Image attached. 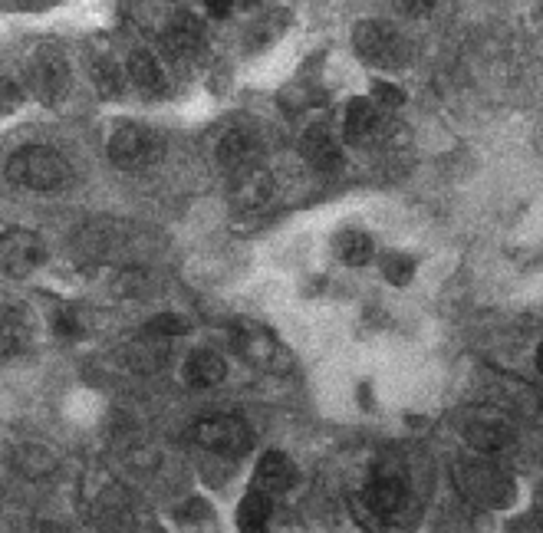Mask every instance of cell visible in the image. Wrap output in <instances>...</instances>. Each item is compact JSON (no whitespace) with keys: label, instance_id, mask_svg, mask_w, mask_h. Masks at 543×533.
Instances as JSON below:
<instances>
[{"label":"cell","instance_id":"6da1fadb","mask_svg":"<svg viewBox=\"0 0 543 533\" xmlns=\"http://www.w3.org/2000/svg\"><path fill=\"white\" fill-rule=\"evenodd\" d=\"M7 178L30 191H56L70 181V165L47 145H30L7 162Z\"/></svg>","mask_w":543,"mask_h":533},{"label":"cell","instance_id":"7a4b0ae2","mask_svg":"<svg viewBox=\"0 0 543 533\" xmlns=\"http://www.w3.org/2000/svg\"><path fill=\"white\" fill-rule=\"evenodd\" d=\"M234 346L251 366L264 372H284L290 369V353L284 343L260 323H237L234 326Z\"/></svg>","mask_w":543,"mask_h":533},{"label":"cell","instance_id":"3957f363","mask_svg":"<svg viewBox=\"0 0 543 533\" xmlns=\"http://www.w3.org/2000/svg\"><path fill=\"white\" fill-rule=\"evenodd\" d=\"M158 155H162V139L145 126H132L129 122V126H119L109 135V158L119 168H126V172L158 162Z\"/></svg>","mask_w":543,"mask_h":533},{"label":"cell","instance_id":"277c9868","mask_svg":"<svg viewBox=\"0 0 543 533\" xmlns=\"http://www.w3.org/2000/svg\"><path fill=\"white\" fill-rule=\"evenodd\" d=\"M191 438L198 441L201 448L218 451V455H244L251 448V428H247L241 418L234 415H208L195 422L191 428Z\"/></svg>","mask_w":543,"mask_h":533},{"label":"cell","instance_id":"5b68a950","mask_svg":"<svg viewBox=\"0 0 543 533\" xmlns=\"http://www.w3.org/2000/svg\"><path fill=\"white\" fill-rule=\"evenodd\" d=\"M409 501V484L399 468H379L362 491V504L376 520H395Z\"/></svg>","mask_w":543,"mask_h":533},{"label":"cell","instance_id":"8992f818","mask_svg":"<svg viewBox=\"0 0 543 533\" xmlns=\"http://www.w3.org/2000/svg\"><path fill=\"white\" fill-rule=\"evenodd\" d=\"M356 47L376 66H399L405 56L399 33H395L389 24H376V20H369V24H362L356 30Z\"/></svg>","mask_w":543,"mask_h":533},{"label":"cell","instance_id":"52a82bcc","mask_svg":"<svg viewBox=\"0 0 543 533\" xmlns=\"http://www.w3.org/2000/svg\"><path fill=\"white\" fill-rule=\"evenodd\" d=\"M43 260H47V247H43V241L37 234L20 231V228L4 234V270L10 277L33 274Z\"/></svg>","mask_w":543,"mask_h":533},{"label":"cell","instance_id":"ba28073f","mask_svg":"<svg viewBox=\"0 0 543 533\" xmlns=\"http://www.w3.org/2000/svg\"><path fill=\"white\" fill-rule=\"evenodd\" d=\"M274 198V178H270L264 168H244L231 178V201L241 211H257Z\"/></svg>","mask_w":543,"mask_h":533},{"label":"cell","instance_id":"9c48e42d","mask_svg":"<svg viewBox=\"0 0 543 533\" xmlns=\"http://www.w3.org/2000/svg\"><path fill=\"white\" fill-rule=\"evenodd\" d=\"M297 481V468L293 461L284 455V451H267L264 458L257 461V471H254V491L260 494H284Z\"/></svg>","mask_w":543,"mask_h":533},{"label":"cell","instance_id":"30bf717a","mask_svg":"<svg viewBox=\"0 0 543 533\" xmlns=\"http://www.w3.org/2000/svg\"><path fill=\"white\" fill-rule=\"evenodd\" d=\"M218 162L231 172H244V168L257 165V139L244 129H231L228 135H221L218 142Z\"/></svg>","mask_w":543,"mask_h":533},{"label":"cell","instance_id":"8fae6325","mask_svg":"<svg viewBox=\"0 0 543 533\" xmlns=\"http://www.w3.org/2000/svg\"><path fill=\"white\" fill-rule=\"evenodd\" d=\"M300 152H303V158H307L313 168H320V172H330V168H336L339 162H343L339 142L333 139L326 126L307 129V135H303V142H300Z\"/></svg>","mask_w":543,"mask_h":533},{"label":"cell","instance_id":"7c38bea8","mask_svg":"<svg viewBox=\"0 0 543 533\" xmlns=\"http://www.w3.org/2000/svg\"><path fill=\"white\" fill-rule=\"evenodd\" d=\"M468 441L478 451H501L511 445V425L504 422V418H497V415H478V418H471L468 422Z\"/></svg>","mask_w":543,"mask_h":533},{"label":"cell","instance_id":"4fadbf2b","mask_svg":"<svg viewBox=\"0 0 543 533\" xmlns=\"http://www.w3.org/2000/svg\"><path fill=\"white\" fill-rule=\"evenodd\" d=\"M224 359L218 353H211V349H198V353H191L188 362H185V382L191 389H211V385H218L224 379Z\"/></svg>","mask_w":543,"mask_h":533},{"label":"cell","instance_id":"5bb4252c","mask_svg":"<svg viewBox=\"0 0 543 533\" xmlns=\"http://www.w3.org/2000/svg\"><path fill=\"white\" fill-rule=\"evenodd\" d=\"M270 517H274V501H270V494L251 491L241 504H237V527H241V533H264Z\"/></svg>","mask_w":543,"mask_h":533},{"label":"cell","instance_id":"9a60e30c","mask_svg":"<svg viewBox=\"0 0 543 533\" xmlns=\"http://www.w3.org/2000/svg\"><path fill=\"white\" fill-rule=\"evenodd\" d=\"M379 129V109L369 99H353L346 106V135L353 142L372 139V132Z\"/></svg>","mask_w":543,"mask_h":533},{"label":"cell","instance_id":"2e32d148","mask_svg":"<svg viewBox=\"0 0 543 533\" xmlns=\"http://www.w3.org/2000/svg\"><path fill=\"white\" fill-rule=\"evenodd\" d=\"M372 251H376V244H372L369 234L362 231H343L336 237V257L343 260L349 267H362L372 260Z\"/></svg>","mask_w":543,"mask_h":533},{"label":"cell","instance_id":"e0dca14e","mask_svg":"<svg viewBox=\"0 0 543 533\" xmlns=\"http://www.w3.org/2000/svg\"><path fill=\"white\" fill-rule=\"evenodd\" d=\"M201 37H205V30H201L198 20L181 17V20H175L172 27H168L165 43H168V50H175V53H181V56H188V53H195V50L201 47Z\"/></svg>","mask_w":543,"mask_h":533},{"label":"cell","instance_id":"ac0fdd59","mask_svg":"<svg viewBox=\"0 0 543 533\" xmlns=\"http://www.w3.org/2000/svg\"><path fill=\"white\" fill-rule=\"evenodd\" d=\"M129 76L139 89H158V86H162V70H158L155 56L145 53V50L129 56Z\"/></svg>","mask_w":543,"mask_h":533},{"label":"cell","instance_id":"d6986e66","mask_svg":"<svg viewBox=\"0 0 543 533\" xmlns=\"http://www.w3.org/2000/svg\"><path fill=\"white\" fill-rule=\"evenodd\" d=\"M386 280L389 283H395V287H405V283L412 280V274H415V260L412 257H405V254H395V257H389L386 260Z\"/></svg>","mask_w":543,"mask_h":533},{"label":"cell","instance_id":"ffe728a7","mask_svg":"<svg viewBox=\"0 0 543 533\" xmlns=\"http://www.w3.org/2000/svg\"><path fill=\"white\" fill-rule=\"evenodd\" d=\"M185 330H188V323L181 320V316H175V313L155 316V320L149 323V333H152V336H181Z\"/></svg>","mask_w":543,"mask_h":533},{"label":"cell","instance_id":"44dd1931","mask_svg":"<svg viewBox=\"0 0 543 533\" xmlns=\"http://www.w3.org/2000/svg\"><path fill=\"white\" fill-rule=\"evenodd\" d=\"M20 333H24V323L17 320V313L4 310V356H14L20 349Z\"/></svg>","mask_w":543,"mask_h":533},{"label":"cell","instance_id":"7402d4cb","mask_svg":"<svg viewBox=\"0 0 543 533\" xmlns=\"http://www.w3.org/2000/svg\"><path fill=\"white\" fill-rule=\"evenodd\" d=\"M53 330H56V333H63V336H73V333H76V320H73V313H70V310H60V313H56Z\"/></svg>","mask_w":543,"mask_h":533},{"label":"cell","instance_id":"603a6c76","mask_svg":"<svg viewBox=\"0 0 543 533\" xmlns=\"http://www.w3.org/2000/svg\"><path fill=\"white\" fill-rule=\"evenodd\" d=\"M376 99H382L386 106H399V102H402L405 96H402L395 86H389V83H376Z\"/></svg>","mask_w":543,"mask_h":533},{"label":"cell","instance_id":"cb8c5ba5","mask_svg":"<svg viewBox=\"0 0 543 533\" xmlns=\"http://www.w3.org/2000/svg\"><path fill=\"white\" fill-rule=\"evenodd\" d=\"M17 106V86L14 83H7V79H4V112L7 109H14Z\"/></svg>","mask_w":543,"mask_h":533},{"label":"cell","instance_id":"d4e9b609","mask_svg":"<svg viewBox=\"0 0 543 533\" xmlns=\"http://www.w3.org/2000/svg\"><path fill=\"white\" fill-rule=\"evenodd\" d=\"M231 7H234V4H228V0H221V4H214V0H211V4H208V10H211L214 17H228Z\"/></svg>","mask_w":543,"mask_h":533},{"label":"cell","instance_id":"484cf974","mask_svg":"<svg viewBox=\"0 0 543 533\" xmlns=\"http://www.w3.org/2000/svg\"><path fill=\"white\" fill-rule=\"evenodd\" d=\"M537 369L543 372V343H540V349H537Z\"/></svg>","mask_w":543,"mask_h":533}]
</instances>
